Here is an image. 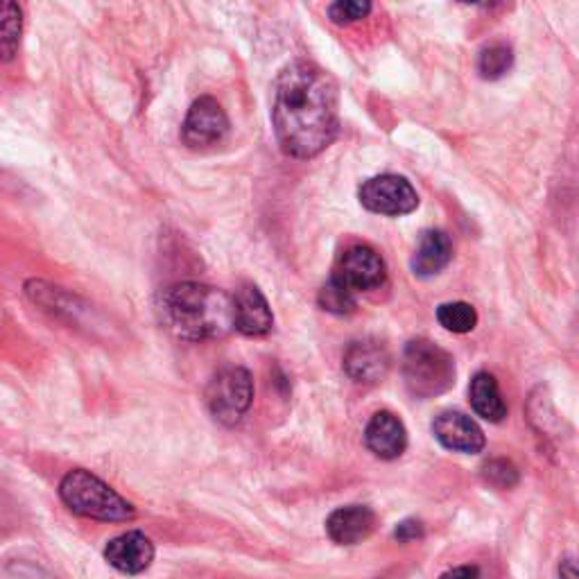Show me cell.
Wrapping results in <instances>:
<instances>
[{
  "mask_svg": "<svg viewBox=\"0 0 579 579\" xmlns=\"http://www.w3.org/2000/svg\"><path fill=\"white\" fill-rule=\"evenodd\" d=\"M206 404L222 426H238L254 404V380L245 367L222 369L206 389Z\"/></svg>",
  "mask_w": 579,
  "mask_h": 579,
  "instance_id": "obj_5",
  "label": "cell"
},
{
  "mask_svg": "<svg viewBox=\"0 0 579 579\" xmlns=\"http://www.w3.org/2000/svg\"><path fill=\"white\" fill-rule=\"evenodd\" d=\"M389 363L392 361L385 344L372 337L351 342L342 358V367L349 374V378L365 385L380 383L389 372Z\"/></svg>",
  "mask_w": 579,
  "mask_h": 579,
  "instance_id": "obj_10",
  "label": "cell"
},
{
  "mask_svg": "<svg viewBox=\"0 0 579 579\" xmlns=\"http://www.w3.org/2000/svg\"><path fill=\"white\" fill-rule=\"evenodd\" d=\"M432 432L441 447L453 453L475 455V453H482L486 447L482 428L471 417L458 410H447L439 417H435Z\"/></svg>",
  "mask_w": 579,
  "mask_h": 579,
  "instance_id": "obj_9",
  "label": "cell"
},
{
  "mask_svg": "<svg viewBox=\"0 0 579 579\" xmlns=\"http://www.w3.org/2000/svg\"><path fill=\"white\" fill-rule=\"evenodd\" d=\"M234 297V329L249 337L267 335L275 326L272 308L254 283H243Z\"/></svg>",
  "mask_w": 579,
  "mask_h": 579,
  "instance_id": "obj_11",
  "label": "cell"
},
{
  "mask_svg": "<svg viewBox=\"0 0 579 579\" xmlns=\"http://www.w3.org/2000/svg\"><path fill=\"white\" fill-rule=\"evenodd\" d=\"M480 568L478 566H458L453 570H447L439 579H478Z\"/></svg>",
  "mask_w": 579,
  "mask_h": 579,
  "instance_id": "obj_24",
  "label": "cell"
},
{
  "mask_svg": "<svg viewBox=\"0 0 579 579\" xmlns=\"http://www.w3.org/2000/svg\"><path fill=\"white\" fill-rule=\"evenodd\" d=\"M23 10L12 0H0V62H12L21 46Z\"/></svg>",
  "mask_w": 579,
  "mask_h": 579,
  "instance_id": "obj_17",
  "label": "cell"
},
{
  "mask_svg": "<svg viewBox=\"0 0 579 579\" xmlns=\"http://www.w3.org/2000/svg\"><path fill=\"white\" fill-rule=\"evenodd\" d=\"M514 64V53L507 43H492L478 57V73L482 79H501Z\"/></svg>",
  "mask_w": 579,
  "mask_h": 579,
  "instance_id": "obj_19",
  "label": "cell"
},
{
  "mask_svg": "<svg viewBox=\"0 0 579 579\" xmlns=\"http://www.w3.org/2000/svg\"><path fill=\"white\" fill-rule=\"evenodd\" d=\"M272 122L288 157L313 159L322 154L340 133L335 79L313 62L288 64L275 84Z\"/></svg>",
  "mask_w": 579,
  "mask_h": 579,
  "instance_id": "obj_1",
  "label": "cell"
},
{
  "mask_svg": "<svg viewBox=\"0 0 579 579\" xmlns=\"http://www.w3.org/2000/svg\"><path fill=\"white\" fill-rule=\"evenodd\" d=\"M60 498L73 514L92 521L127 523L137 518L131 503L86 469H73L62 478Z\"/></svg>",
  "mask_w": 579,
  "mask_h": 579,
  "instance_id": "obj_3",
  "label": "cell"
},
{
  "mask_svg": "<svg viewBox=\"0 0 579 579\" xmlns=\"http://www.w3.org/2000/svg\"><path fill=\"white\" fill-rule=\"evenodd\" d=\"M318 301H320L322 310H326V313H333V315H351V313H355V308H358V297L349 292L333 277L322 286Z\"/></svg>",
  "mask_w": 579,
  "mask_h": 579,
  "instance_id": "obj_20",
  "label": "cell"
},
{
  "mask_svg": "<svg viewBox=\"0 0 579 579\" xmlns=\"http://www.w3.org/2000/svg\"><path fill=\"white\" fill-rule=\"evenodd\" d=\"M469 400L478 417L492 423H501L507 417V404L503 400L498 380L489 372H478L469 385Z\"/></svg>",
  "mask_w": 579,
  "mask_h": 579,
  "instance_id": "obj_16",
  "label": "cell"
},
{
  "mask_svg": "<svg viewBox=\"0 0 579 579\" xmlns=\"http://www.w3.org/2000/svg\"><path fill=\"white\" fill-rule=\"evenodd\" d=\"M227 133H229V118L215 98L204 96L191 105L182 127V139L189 148L202 150V148L217 146L225 141Z\"/></svg>",
  "mask_w": 579,
  "mask_h": 579,
  "instance_id": "obj_8",
  "label": "cell"
},
{
  "mask_svg": "<svg viewBox=\"0 0 579 579\" xmlns=\"http://www.w3.org/2000/svg\"><path fill=\"white\" fill-rule=\"evenodd\" d=\"M372 12V3H367V0H340V3H333L329 8V17L333 23L337 25H349V23H355V21H363L367 19Z\"/></svg>",
  "mask_w": 579,
  "mask_h": 579,
  "instance_id": "obj_21",
  "label": "cell"
},
{
  "mask_svg": "<svg viewBox=\"0 0 579 579\" xmlns=\"http://www.w3.org/2000/svg\"><path fill=\"white\" fill-rule=\"evenodd\" d=\"M423 523L417 521V518H406L400 521L394 529V539L400 542V544H410V542H417V539H423Z\"/></svg>",
  "mask_w": 579,
  "mask_h": 579,
  "instance_id": "obj_23",
  "label": "cell"
},
{
  "mask_svg": "<svg viewBox=\"0 0 579 579\" xmlns=\"http://www.w3.org/2000/svg\"><path fill=\"white\" fill-rule=\"evenodd\" d=\"M378 525V516L367 505H346L326 518V532L337 546H358L369 539Z\"/></svg>",
  "mask_w": 579,
  "mask_h": 579,
  "instance_id": "obj_13",
  "label": "cell"
},
{
  "mask_svg": "<svg viewBox=\"0 0 579 579\" xmlns=\"http://www.w3.org/2000/svg\"><path fill=\"white\" fill-rule=\"evenodd\" d=\"M453 355L439 344L417 337L404 351V380L412 396L435 398L447 394L455 385Z\"/></svg>",
  "mask_w": 579,
  "mask_h": 579,
  "instance_id": "obj_4",
  "label": "cell"
},
{
  "mask_svg": "<svg viewBox=\"0 0 579 579\" xmlns=\"http://www.w3.org/2000/svg\"><path fill=\"white\" fill-rule=\"evenodd\" d=\"M367 449L380 460H396L408 449V430L396 415L376 412L365 430Z\"/></svg>",
  "mask_w": 579,
  "mask_h": 579,
  "instance_id": "obj_14",
  "label": "cell"
},
{
  "mask_svg": "<svg viewBox=\"0 0 579 579\" xmlns=\"http://www.w3.org/2000/svg\"><path fill=\"white\" fill-rule=\"evenodd\" d=\"M482 478L496 489H512L518 484V471L507 460H492L482 467Z\"/></svg>",
  "mask_w": 579,
  "mask_h": 579,
  "instance_id": "obj_22",
  "label": "cell"
},
{
  "mask_svg": "<svg viewBox=\"0 0 579 579\" xmlns=\"http://www.w3.org/2000/svg\"><path fill=\"white\" fill-rule=\"evenodd\" d=\"M105 559L122 575H141L154 561V544L143 532H125L107 544Z\"/></svg>",
  "mask_w": 579,
  "mask_h": 579,
  "instance_id": "obj_12",
  "label": "cell"
},
{
  "mask_svg": "<svg viewBox=\"0 0 579 579\" xmlns=\"http://www.w3.org/2000/svg\"><path fill=\"white\" fill-rule=\"evenodd\" d=\"M559 575H561V579H579V575H577V566H575L572 559H564V561H561V566H559Z\"/></svg>",
  "mask_w": 579,
  "mask_h": 579,
  "instance_id": "obj_25",
  "label": "cell"
},
{
  "mask_svg": "<svg viewBox=\"0 0 579 579\" xmlns=\"http://www.w3.org/2000/svg\"><path fill=\"white\" fill-rule=\"evenodd\" d=\"M437 322L451 333H471L478 326V313L471 303L451 301L437 308Z\"/></svg>",
  "mask_w": 579,
  "mask_h": 579,
  "instance_id": "obj_18",
  "label": "cell"
},
{
  "mask_svg": "<svg viewBox=\"0 0 579 579\" xmlns=\"http://www.w3.org/2000/svg\"><path fill=\"white\" fill-rule=\"evenodd\" d=\"M161 324L180 340L202 342L225 337L234 329V297L225 290L184 281L159 294Z\"/></svg>",
  "mask_w": 579,
  "mask_h": 579,
  "instance_id": "obj_2",
  "label": "cell"
},
{
  "mask_svg": "<svg viewBox=\"0 0 579 579\" xmlns=\"http://www.w3.org/2000/svg\"><path fill=\"white\" fill-rule=\"evenodd\" d=\"M331 277L358 297L363 292H374L385 286L387 267L383 256L374 247L353 245L340 256L335 272Z\"/></svg>",
  "mask_w": 579,
  "mask_h": 579,
  "instance_id": "obj_6",
  "label": "cell"
},
{
  "mask_svg": "<svg viewBox=\"0 0 579 579\" xmlns=\"http://www.w3.org/2000/svg\"><path fill=\"white\" fill-rule=\"evenodd\" d=\"M451 260H453L451 238L443 232L430 229L421 234L410 265H412L415 277L430 279V277H437L441 270H447Z\"/></svg>",
  "mask_w": 579,
  "mask_h": 579,
  "instance_id": "obj_15",
  "label": "cell"
},
{
  "mask_svg": "<svg viewBox=\"0 0 579 579\" xmlns=\"http://www.w3.org/2000/svg\"><path fill=\"white\" fill-rule=\"evenodd\" d=\"M361 204L378 215L400 217L419 206V195L415 186L398 174H378L367 180L358 191Z\"/></svg>",
  "mask_w": 579,
  "mask_h": 579,
  "instance_id": "obj_7",
  "label": "cell"
}]
</instances>
